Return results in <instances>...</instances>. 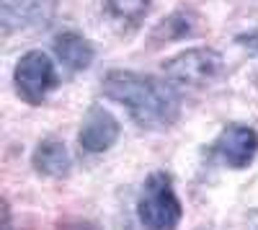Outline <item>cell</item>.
I'll return each instance as SVG.
<instances>
[{"label":"cell","instance_id":"ba28073f","mask_svg":"<svg viewBox=\"0 0 258 230\" xmlns=\"http://www.w3.org/2000/svg\"><path fill=\"white\" fill-rule=\"evenodd\" d=\"M52 47H54L57 60L70 73L88 70L93 65V57H96L93 44L83 34H78V31H62V34H57L54 41H52Z\"/></svg>","mask_w":258,"mask_h":230},{"label":"cell","instance_id":"30bf717a","mask_svg":"<svg viewBox=\"0 0 258 230\" xmlns=\"http://www.w3.org/2000/svg\"><path fill=\"white\" fill-rule=\"evenodd\" d=\"M106 8L111 16L124 18V21H140L142 13L150 8V0H106Z\"/></svg>","mask_w":258,"mask_h":230},{"label":"cell","instance_id":"8fae6325","mask_svg":"<svg viewBox=\"0 0 258 230\" xmlns=\"http://www.w3.org/2000/svg\"><path fill=\"white\" fill-rule=\"evenodd\" d=\"M163 29L168 31L165 41H170V39H181V36H191L194 26H191V16H188V11H176L168 21H163V24H160V31H163Z\"/></svg>","mask_w":258,"mask_h":230},{"label":"cell","instance_id":"7c38bea8","mask_svg":"<svg viewBox=\"0 0 258 230\" xmlns=\"http://www.w3.org/2000/svg\"><path fill=\"white\" fill-rule=\"evenodd\" d=\"M238 44L245 47L248 52H253L258 57V31H250V34H240L238 36Z\"/></svg>","mask_w":258,"mask_h":230},{"label":"cell","instance_id":"277c9868","mask_svg":"<svg viewBox=\"0 0 258 230\" xmlns=\"http://www.w3.org/2000/svg\"><path fill=\"white\" fill-rule=\"evenodd\" d=\"M59 75L54 70V62L49 54L41 49H31L16 62V73H13V86L21 101L39 106L47 98L52 88H57Z\"/></svg>","mask_w":258,"mask_h":230},{"label":"cell","instance_id":"9c48e42d","mask_svg":"<svg viewBox=\"0 0 258 230\" xmlns=\"http://www.w3.org/2000/svg\"><path fill=\"white\" fill-rule=\"evenodd\" d=\"M31 163L36 174L47 176V179H64L73 168V160H70V153L64 148L62 140H41L36 148H34V155H31Z\"/></svg>","mask_w":258,"mask_h":230},{"label":"cell","instance_id":"8992f818","mask_svg":"<svg viewBox=\"0 0 258 230\" xmlns=\"http://www.w3.org/2000/svg\"><path fill=\"white\" fill-rule=\"evenodd\" d=\"M212 155H217L227 168H248L258 155V132L248 124H230L214 142Z\"/></svg>","mask_w":258,"mask_h":230},{"label":"cell","instance_id":"4fadbf2b","mask_svg":"<svg viewBox=\"0 0 258 230\" xmlns=\"http://www.w3.org/2000/svg\"><path fill=\"white\" fill-rule=\"evenodd\" d=\"M57 230H98V227L85 222V220H64V222L57 225Z\"/></svg>","mask_w":258,"mask_h":230},{"label":"cell","instance_id":"52a82bcc","mask_svg":"<svg viewBox=\"0 0 258 230\" xmlns=\"http://www.w3.org/2000/svg\"><path fill=\"white\" fill-rule=\"evenodd\" d=\"M119 122L111 111H106L101 103H93V106L85 111L83 124L78 130V142L85 153H106L109 148H114L119 140Z\"/></svg>","mask_w":258,"mask_h":230},{"label":"cell","instance_id":"5b68a950","mask_svg":"<svg viewBox=\"0 0 258 230\" xmlns=\"http://www.w3.org/2000/svg\"><path fill=\"white\" fill-rule=\"evenodd\" d=\"M54 11L57 0H0V29L3 34L44 29Z\"/></svg>","mask_w":258,"mask_h":230},{"label":"cell","instance_id":"6da1fadb","mask_svg":"<svg viewBox=\"0 0 258 230\" xmlns=\"http://www.w3.org/2000/svg\"><path fill=\"white\" fill-rule=\"evenodd\" d=\"M106 98L116 101L145 130H165L181 114V96L170 83L132 70H109L101 80Z\"/></svg>","mask_w":258,"mask_h":230},{"label":"cell","instance_id":"3957f363","mask_svg":"<svg viewBox=\"0 0 258 230\" xmlns=\"http://www.w3.org/2000/svg\"><path fill=\"white\" fill-rule=\"evenodd\" d=\"M222 54L212 47H194L163 62V73L168 75V80L188 88H202L214 83L222 75Z\"/></svg>","mask_w":258,"mask_h":230},{"label":"cell","instance_id":"7a4b0ae2","mask_svg":"<svg viewBox=\"0 0 258 230\" xmlns=\"http://www.w3.org/2000/svg\"><path fill=\"white\" fill-rule=\"evenodd\" d=\"M137 217L145 230H176L183 207L168 174H150L137 199Z\"/></svg>","mask_w":258,"mask_h":230}]
</instances>
